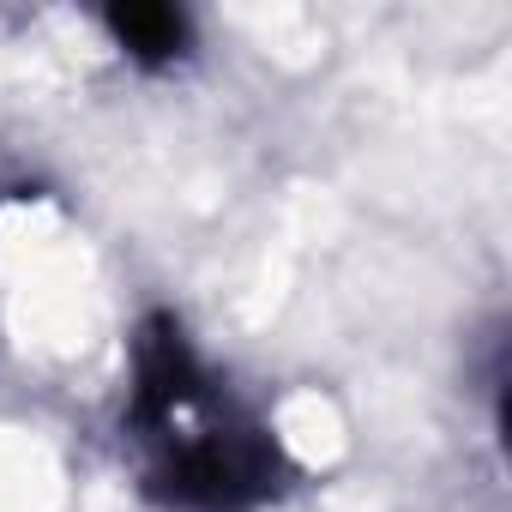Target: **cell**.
<instances>
[{
	"mask_svg": "<svg viewBox=\"0 0 512 512\" xmlns=\"http://www.w3.org/2000/svg\"><path fill=\"white\" fill-rule=\"evenodd\" d=\"M133 434L151 482L193 512H241L278 488V446L193 362L187 338L157 320L133 350Z\"/></svg>",
	"mask_w": 512,
	"mask_h": 512,
	"instance_id": "cell-1",
	"label": "cell"
},
{
	"mask_svg": "<svg viewBox=\"0 0 512 512\" xmlns=\"http://www.w3.org/2000/svg\"><path fill=\"white\" fill-rule=\"evenodd\" d=\"M109 25H115V37H121L133 55H145V61H169V55L181 49V37H187V19L169 13V7H127V13H115Z\"/></svg>",
	"mask_w": 512,
	"mask_h": 512,
	"instance_id": "cell-2",
	"label": "cell"
}]
</instances>
